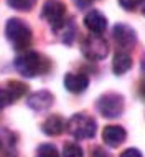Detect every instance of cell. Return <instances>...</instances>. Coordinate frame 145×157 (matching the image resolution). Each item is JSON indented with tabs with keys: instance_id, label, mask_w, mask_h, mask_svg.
Instances as JSON below:
<instances>
[{
	"instance_id": "3",
	"label": "cell",
	"mask_w": 145,
	"mask_h": 157,
	"mask_svg": "<svg viewBox=\"0 0 145 157\" xmlns=\"http://www.w3.org/2000/svg\"><path fill=\"white\" fill-rule=\"evenodd\" d=\"M96 121L94 117H91L86 113H78L74 116L69 117V121L66 122L68 132H69L74 139L83 141V139H91L96 136Z\"/></svg>"
},
{
	"instance_id": "20",
	"label": "cell",
	"mask_w": 145,
	"mask_h": 157,
	"mask_svg": "<svg viewBox=\"0 0 145 157\" xmlns=\"http://www.w3.org/2000/svg\"><path fill=\"white\" fill-rule=\"evenodd\" d=\"M145 0H119V3H121V7L124 10L130 12V10H135L137 7H140Z\"/></svg>"
},
{
	"instance_id": "26",
	"label": "cell",
	"mask_w": 145,
	"mask_h": 157,
	"mask_svg": "<svg viewBox=\"0 0 145 157\" xmlns=\"http://www.w3.org/2000/svg\"><path fill=\"white\" fill-rule=\"evenodd\" d=\"M143 15H145V7H143Z\"/></svg>"
},
{
	"instance_id": "2",
	"label": "cell",
	"mask_w": 145,
	"mask_h": 157,
	"mask_svg": "<svg viewBox=\"0 0 145 157\" xmlns=\"http://www.w3.org/2000/svg\"><path fill=\"white\" fill-rule=\"evenodd\" d=\"M5 35L8 41L13 45V48L18 52H25L32 45V28L20 18L8 20L5 27Z\"/></svg>"
},
{
	"instance_id": "9",
	"label": "cell",
	"mask_w": 145,
	"mask_h": 157,
	"mask_svg": "<svg viewBox=\"0 0 145 157\" xmlns=\"http://www.w3.org/2000/svg\"><path fill=\"white\" fill-rule=\"evenodd\" d=\"M84 25L91 33L94 35H102L107 28V18L101 13L99 10H91L84 17Z\"/></svg>"
},
{
	"instance_id": "24",
	"label": "cell",
	"mask_w": 145,
	"mask_h": 157,
	"mask_svg": "<svg viewBox=\"0 0 145 157\" xmlns=\"http://www.w3.org/2000/svg\"><path fill=\"white\" fill-rule=\"evenodd\" d=\"M74 2H76V5H78L79 8H84V7H89L94 0H74Z\"/></svg>"
},
{
	"instance_id": "4",
	"label": "cell",
	"mask_w": 145,
	"mask_h": 157,
	"mask_svg": "<svg viewBox=\"0 0 145 157\" xmlns=\"http://www.w3.org/2000/svg\"><path fill=\"white\" fill-rule=\"evenodd\" d=\"M81 52L83 55L91 61H99L104 60L109 53V43L102 35H87L81 43Z\"/></svg>"
},
{
	"instance_id": "5",
	"label": "cell",
	"mask_w": 145,
	"mask_h": 157,
	"mask_svg": "<svg viewBox=\"0 0 145 157\" xmlns=\"http://www.w3.org/2000/svg\"><path fill=\"white\" fill-rule=\"evenodd\" d=\"M41 15H43V18L50 23V27L54 32H58L68 20L66 7L59 0H46L43 5V10H41Z\"/></svg>"
},
{
	"instance_id": "15",
	"label": "cell",
	"mask_w": 145,
	"mask_h": 157,
	"mask_svg": "<svg viewBox=\"0 0 145 157\" xmlns=\"http://www.w3.org/2000/svg\"><path fill=\"white\" fill-rule=\"evenodd\" d=\"M59 36H61V41L66 45H71L72 40H74V35H76V25L72 23V18H69V22L66 20V23L63 25L61 28L58 30Z\"/></svg>"
},
{
	"instance_id": "8",
	"label": "cell",
	"mask_w": 145,
	"mask_h": 157,
	"mask_svg": "<svg viewBox=\"0 0 145 157\" xmlns=\"http://www.w3.org/2000/svg\"><path fill=\"white\" fill-rule=\"evenodd\" d=\"M18 137L10 129H0V157H18Z\"/></svg>"
},
{
	"instance_id": "10",
	"label": "cell",
	"mask_w": 145,
	"mask_h": 157,
	"mask_svg": "<svg viewBox=\"0 0 145 157\" xmlns=\"http://www.w3.org/2000/svg\"><path fill=\"white\" fill-rule=\"evenodd\" d=\"M53 103H54V96L46 90L33 93V94H30L28 99H27V104L33 109V111H46Z\"/></svg>"
},
{
	"instance_id": "11",
	"label": "cell",
	"mask_w": 145,
	"mask_h": 157,
	"mask_svg": "<svg viewBox=\"0 0 145 157\" xmlns=\"http://www.w3.org/2000/svg\"><path fill=\"white\" fill-rule=\"evenodd\" d=\"M89 78L81 73H68L65 76V88L72 94H81L87 90Z\"/></svg>"
},
{
	"instance_id": "1",
	"label": "cell",
	"mask_w": 145,
	"mask_h": 157,
	"mask_svg": "<svg viewBox=\"0 0 145 157\" xmlns=\"http://www.w3.org/2000/svg\"><path fill=\"white\" fill-rule=\"evenodd\" d=\"M15 70L22 76L35 78V76L45 75L50 71V60L43 55L33 52V50H25L23 53H20L17 56Z\"/></svg>"
},
{
	"instance_id": "23",
	"label": "cell",
	"mask_w": 145,
	"mask_h": 157,
	"mask_svg": "<svg viewBox=\"0 0 145 157\" xmlns=\"http://www.w3.org/2000/svg\"><path fill=\"white\" fill-rule=\"evenodd\" d=\"M91 157H109V155L106 154V151L102 149V147H94L91 152Z\"/></svg>"
},
{
	"instance_id": "7",
	"label": "cell",
	"mask_w": 145,
	"mask_h": 157,
	"mask_svg": "<svg viewBox=\"0 0 145 157\" xmlns=\"http://www.w3.org/2000/svg\"><path fill=\"white\" fill-rule=\"evenodd\" d=\"M112 36L116 40V43L122 50H130L135 45V41H137V33H135V30L125 23H117L112 30Z\"/></svg>"
},
{
	"instance_id": "17",
	"label": "cell",
	"mask_w": 145,
	"mask_h": 157,
	"mask_svg": "<svg viewBox=\"0 0 145 157\" xmlns=\"http://www.w3.org/2000/svg\"><path fill=\"white\" fill-rule=\"evenodd\" d=\"M7 3L12 8H15V10L28 12V10H32V8L35 7L36 0H7Z\"/></svg>"
},
{
	"instance_id": "22",
	"label": "cell",
	"mask_w": 145,
	"mask_h": 157,
	"mask_svg": "<svg viewBox=\"0 0 145 157\" xmlns=\"http://www.w3.org/2000/svg\"><path fill=\"white\" fill-rule=\"evenodd\" d=\"M121 157H142V152L135 147H130V149H125L121 154Z\"/></svg>"
},
{
	"instance_id": "25",
	"label": "cell",
	"mask_w": 145,
	"mask_h": 157,
	"mask_svg": "<svg viewBox=\"0 0 145 157\" xmlns=\"http://www.w3.org/2000/svg\"><path fill=\"white\" fill-rule=\"evenodd\" d=\"M140 93H142V96L145 98V81H143V84L140 86Z\"/></svg>"
},
{
	"instance_id": "16",
	"label": "cell",
	"mask_w": 145,
	"mask_h": 157,
	"mask_svg": "<svg viewBox=\"0 0 145 157\" xmlns=\"http://www.w3.org/2000/svg\"><path fill=\"white\" fill-rule=\"evenodd\" d=\"M7 91H8V94L12 96V99L17 101L27 93V84H23L20 81H10L7 84Z\"/></svg>"
},
{
	"instance_id": "19",
	"label": "cell",
	"mask_w": 145,
	"mask_h": 157,
	"mask_svg": "<svg viewBox=\"0 0 145 157\" xmlns=\"http://www.w3.org/2000/svg\"><path fill=\"white\" fill-rule=\"evenodd\" d=\"M36 157H59V154L53 144H41L36 151Z\"/></svg>"
},
{
	"instance_id": "12",
	"label": "cell",
	"mask_w": 145,
	"mask_h": 157,
	"mask_svg": "<svg viewBox=\"0 0 145 157\" xmlns=\"http://www.w3.org/2000/svg\"><path fill=\"white\" fill-rule=\"evenodd\" d=\"M127 132L121 126H106L102 131V139L109 147H117L125 141Z\"/></svg>"
},
{
	"instance_id": "21",
	"label": "cell",
	"mask_w": 145,
	"mask_h": 157,
	"mask_svg": "<svg viewBox=\"0 0 145 157\" xmlns=\"http://www.w3.org/2000/svg\"><path fill=\"white\" fill-rule=\"evenodd\" d=\"M13 103V99H12V96L8 94L7 88H0V109L7 108L8 104Z\"/></svg>"
},
{
	"instance_id": "18",
	"label": "cell",
	"mask_w": 145,
	"mask_h": 157,
	"mask_svg": "<svg viewBox=\"0 0 145 157\" xmlns=\"http://www.w3.org/2000/svg\"><path fill=\"white\" fill-rule=\"evenodd\" d=\"M63 157H83V149L74 142H68L63 147Z\"/></svg>"
},
{
	"instance_id": "6",
	"label": "cell",
	"mask_w": 145,
	"mask_h": 157,
	"mask_svg": "<svg viewBox=\"0 0 145 157\" xmlns=\"http://www.w3.org/2000/svg\"><path fill=\"white\" fill-rule=\"evenodd\" d=\"M97 111L101 116L114 119L124 113V98L117 93H107L97 99Z\"/></svg>"
},
{
	"instance_id": "14",
	"label": "cell",
	"mask_w": 145,
	"mask_h": 157,
	"mask_svg": "<svg viewBox=\"0 0 145 157\" xmlns=\"http://www.w3.org/2000/svg\"><path fill=\"white\" fill-rule=\"evenodd\" d=\"M132 68V58L129 53L125 52H117L116 56H114V61H112V71L116 73L117 76H121L124 73H127Z\"/></svg>"
},
{
	"instance_id": "13",
	"label": "cell",
	"mask_w": 145,
	"mask_h": 157,
	"mask_svg": "<svg viewBox=\"0 0 145 157\" xmlns=\"http://www.w3.org/2000/svg\"><path fill=\"white\" fill-rule=\"evenodd\" d=\"M66 127V122L63 121L61 116H50L48 119L43 122V126H41V129H43V132L46 136H59L65 131Z\"/></svg>"
}]
</instances>
